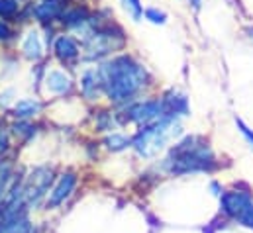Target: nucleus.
I'll return each mask as SVG.
<instances>
[{
    "label": "nucleus",
    "mask_w": 253,
    "mask_h": 233,
    "mask_svg": "<svg viewBox=\"0 0 253 233\" xmlns=\"http://www.w3.org/2000/svg\"><path fill=\"white\" fill-rule=\"evenodd\" d=\"M126 119L127 121H133V123H153V121H159L163 117H167V108H165V102L163 98L159 100H141V102H131L127 104L126 108Z\"/></svg>",
    "instance_id": "obj_7"
},
{
    "label": "nucleus",
    "mask_w": 253,
    "mask_h": 233,
    "mask_svg": "<svg viewBox=\"0 0 253 233\" xmlns=\"http://www.w3.org/2000/svg\"><path fill=\"white\" fill-rule=\"evenodd\" d=\"M143 16H145V20H149L155 26H163L167 22V14L163 10H159V8H153V6L151 8H145L143 10Z\"/></svg>",
    "instance_id": "obj_19"
},
{
    "label": "nucleus",
    "mask_w": 253,
    "mask_h": 233,
    "mask_svg": "<svg viewBox=\"0 0 253 233\" xmlns=\"http://www.w3.org/2000/svg\"><path fill=\"white\" fill-rule=\"evenodd\" d=\"M190 4H192L196 10H198V8H200V4H202V0H190Z\"/></svg>",
    "instance_id": "obj_25"
},
{
    "label": "nucleus",
    "mask_w": 253,
    "mask_h": 233,
    "mask_svg": "<svg viewBox=\"0 0 253 233\" xmlns=\"http://www.w3.org/2000/svg\"><path fill=\"white\" fill-rule=\"evenodd\" d=\"M122 6L127 14L131 16L133 22H139L143 18V4L141 0H122Z\"/></svg>",
    "instance_id": "obj_17"
},
{
    "label": "nucleus",
    "mask_w": 253,
    "mask_h": 233,
    "mask_svg": "<svg viewBox=\"0 0 253 233\" xmlns=\"http://www.w3.org/2000/svg\"><path fill=\"white\" fill-rule=\"evenodd\" d=\"M220 210L226 218L253 230V196L248 190H228L220 196Z\"/></svg>",
    "instance_id": "obj_5"
},
{
    "label": "nucleus",
    "mask_w": 253,
    "mask_h": 233,
    "mask_svg": "<svg viewBox=\"0 0 253 233\" xmlns=\"http://www.w3.org/2000/svg\"><path fill=\"white\" fill-rule=\"evenodd\" d=\"M75 186H77V175H75V173L67 171L63 175H59V178H57L55 184H53V188H51L49 194H47L45 206H47V208H57V206H61L65 200L73 194Z\"/></svg>",
    "instance_id": "obj_8"
},
{
    "label": "nucleus",
    "mask_w": 253,
    "mask_h": 233,
    "mask_svg": "<svg viewBox=\"0 0 253 233\" xmlns=\"http://www.w3.org/2000/svg\"><path fill=\"white\" fill-rule=\"evenodd\" d=\"M32 14H34V18L38 22L49 24V22L61 18L63 8H61V2L59 0H43V2H40V4H36L32 8Z\"/></svg>",
    "instance_id": "obj_11"
},
{
    "label": "nucleus",
    "mask_w": 253,
    "mask_h": 233,
    "mask_svg": "<svg viewBox=\"0 0 253 233\" xmlns=\"http://www.w3.org/2000/svg\"><path fill=\"white\" fill-rule=\"evenodd\" d=\"M0 233H8V232H4V230H2V228H0Z\"/></svg>",
    "instance_id": "obj_26"
},
{
    "label": "nucleus",
    "mask_w": 253,
    "mask_h": 233,
    "mask_svg": "<svg viewBox=\"0 0 253 233\" xmlns=\"http://www.w3.org/2000/svg\"><path fill=\"white\" fill-rule=\"evenodd\" d=\"M20 6H18V0H0V18L2 20H10L18 14Z\"/></svg>",
    "instance_id": "obj_18"
},
{
    "label": "nucleus",
    "mask_w": 253,
    "mask_h": 233,
    "mask_svg": "<svg viewBox=\"0 0 253 233\" xmlns=\"http://www.w3.org/2000/svg\"><path fill=\"white\" fill-rule=\"evenodd\" d=\"M102 90L114 104H131L135 96L149 84V75L141 63L129 55L106 61L98 67Z\"/></svg>",
    "instance_id": "obj_1"
},
{
    "label": "nucleus",
    "mask_w": 253,
    "mask_h": 233,
    "mask_svg": "<svg viewBox=\"0 0 253 233\" xmlns=\"http://www.w3.org/2000/svg\"><path fill=\"white\" fill-rule=\"evenodd\" d=\"M236 125H238V129L242 131V135L248 139V143L253 147V131H252V129H250V127H248V125H246V123H244L240 117H236Z\"/></svg>",
    "instance_id": "obj_21"
},
{
    "label": "nucleus",
    "mask_w": 253,
    "mask_h": 233,
    "mask_svg": "<svg viewBox=\"0 0 253 233\" xmlns=\"http://www.w3.org/2000/svg\"><path fill=\"white\" fill-rule=\"evenodd\" d=\"M126 47V36L120 28H100V30H92L88 32L86 39H84V59L86 61H98L104 59L120 49Z\"/></svg>",
    "instance_id": "obj_4"
},
{
    "label": "nucleus",
    "mask_w": 253,
    "mask_h": 233,
    "mask_svg": "<svg viewBox=\"0 0 253 233\" xmlns=\"http://www.w3.org/2000/svg\"><path fill=\"white\" fill-rule=\"evenodd\" d=\"M104 145H106V149L108 151H124L127 149L129 145H131V139L126 137V135H122V133H118V131H112L110 135H106V139H104Z\"/></svg>",
    "instance_id": "obj_16"
},
{
    "label": "nucleus",
    "mask_w": 253,
    "mask_h": 233,
    "mask_svg": "<svg viewBox=\"0 0 253 233\" xmlns=\"http://www.w3.org/2000/svg\"><path fill=\"white\" fill-rule=\"evenodd\" d=\"M181 133V123H179V117H163L159 121H153V123H147L143 125L131 139V147L133 151L143 157V159H151L155 157L161 149H165L167 141L177 137Z\"/></svg>",
    "instance_id": "obj_3"
},
{
    "label": "nucleus",
    "mask_w": 253,
    "mask_h": 233,
    "mask_svg": "<svg viewBox=\"0 0 253 233\" xmlns=\"http://www.w3.org/2000/svg\"><path fill=\"white\" fill-rule=\"evenodd\" d=\"M6 149H8V133L0 127V161H2V157L6 153Z\"/></svg>",
    "instance_id": "obj_22"
},
{
    "label": "nucleus",
    "mask_w": 253,
    "mask_h": 233,
    "mask_svg": "<svg viewBox=\"0 0 253 233\" xmlns=\"http://www.w3.org/2000/svg\"><path fill=\"white\" fill-rule=\"evenodd\" d=\"M96 127L100 131H112L116 127V121H114V117L110 116L108 112H102L100 117H98V121H96Z\"/></svg>",
    "instance_id": "obj_20"
},
{
    "label": "nucleus",
    "mask_w": 253,
    "mask_h": 233,
    "mask_svg": "<svg viewBox=\"0 0 253 233\" xmlns=\"http://www.w3.org/2000/svg\"><path fill=\"white\" fill-rule=\"evenodd\" d=\"M61 22H63V26H67V28L81 30V28H84L90 22V16H88V10L86 8L77 6V8H71V10H67V12L61 14Z\"/></svg>",
    "instance_id": "obj_15"
},
{
    "label": "nucleus",
    "mask_w": 253,
    "mask_h": 233,
    "mask_svg": "<svg viewBox=\"0 0 253 233\" xmlns=\"http://www.w3.org/2000/svg\"><path fill=\"white\" fill-rule=\"evenodd\" d=\"M42 102L38 100V98H22V100H18L16 104H14V108H12V114L14 117H18V119H32V117H36L40 112H42Z\"/></svg>",
    "instance_id": "obj_14"
},
{
    "label": "nucleus",
    "mask_w": 253,
    "mask_h": 233,
    "mask_svg": "<svg viewBox=\"0 0 253 233\" xmlns=\"http://www.w3.org/2000/svg\"><path fill=\"white\" fill-rule=\"evenodd\" d=\"M45 88L51 92V94H57V96H65L73 90V78L65 73V71H59V69H53V71H47L45 75Z\"/></svg>",
    "instance_id": "obj_10"
},
{
    "label": "nucleus",
    "mask_w": 253,
    "mask_h": 233,
    "mask_svg": "<svg viewBox=\"0 0 253 233\" xmlns=\"http://www.w3.org/2000/svg\"><path fill=\"white\" fill-rule=\"evenodd\" d=\"M218 167L210 143L200 135H189L171 147L163 169L171 175H190V173H212Z\"/></svg>",
    "instance_id": "obj_2"
},
{
    "label": "nucleus",
    "mask_w": 253,
    "mask_h": 233,
    "mask_svg": "<svg viewBox=\"0 0 253 233\" xmlns=\"http://www.w3.org/2000/svg\"><path fill=\"white\" fill-rule=\"evenodd\" d=\"M81 92H83V96L86 100H98V96L104 92L98 69H90V71H86L83 75V78H81Z\"/></svg>",
    "instance_id": "obj_12"
},
{
    "label": "nucleus",
    "mask_w": 253,
    "mask_h": 233,
    "mask_svg": "<svg viewBox=\"0 0 253 233\" xmlns=\"http://www.w3.org/2000/svg\"><path fill=\"white\" fill-rule=\"evenodd\" d=\"M252 38H253V30H252Z\"/></svg>",
    "instance_id": "obj_27"
},
{
    "label": "nucleus",
    "mask_w": 253,
    "mask_h": 233,
    "mask_svg": "<svg viewBox=\"0 0 253 233\" xmlns=\"http://www.w3.org/2000/svg\"><path fill=\"white\" fill-rule=\"evenodd\" d=\"M53 51H55V57L59 59L63 65L77 63V59L81 55V47H79L77 39L71 38V36H59L53 41Z\"/></svg>",
    "instance_id": "obj_9"
},
{
    "label": "nucleus",
    "mask_w": 253,
    "mask_h": 233,
    "mask_svg": "<svg viewBox=\"0 0 253 233\" xmlns=\"http://www.w3.org/2000/svg\"><path fill=\"white\" fill-rule=\"evenodd\" d=\"M10 36H12V30L0 20V41H6V39H10Z\"/></svg>",
    "instance_id": "obj_23"
},
{
    "label": "nucleus",
    "mask_w": 253,
    "mask_h": 233,
    "mask_svg": "<svg viewBox=\"0 0 253 233\" xmlns=\"http://www.w3.org/2000/svg\"><path fill=\"white\" fill-rule=\"evenodd\" d=\"M53 182V169L42 165L32 169V173L26 176L24 184V200H26V208H34L36 204H40L43 200L45 194H49V186Z\"/></svg>",
    "instance_id": "obj_6"
},
{
    "label": "nucleus",
    "mask_w": 253,
    "mask_h": 233,
    "mask_svg": "<svg viewBox=\"0 0 253 233\" xmlns=\"http://www.w3.org/2000/svg\"><path fill=\"white\" fill-rule=\"evenodd\" d=\"M12 94H14V90H12V88H8V90H4V92L0 94V104H2V106H8V104L12 102V98H10Z\"/></svg>",
    "instance_id": "obj_24"
},
{
    "label": "nucleus",
    "mask_w": 253,
    "mask_h": 233,
    "mask_svg": "<svg viewBox=\"0 0 253 233\" xmlns=\"http://www.w3.org/2000/svg\"><path fill=\"white\" fill-rule=\"evenodd\" d=\"M22 53L24 57L30 59V61H40L43 55V43H42V38L36 30H30L22 41Z\"/></svg>",
    "instance_id": "obj_13"
}]
</instances>
